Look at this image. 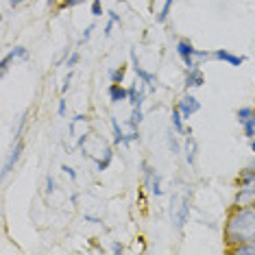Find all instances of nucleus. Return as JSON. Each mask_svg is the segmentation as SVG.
Segmentation results:
<instances>
[{"label":"nucleus","instance_id":"1","mask_svg":"<svg viewBox=\"0 0 255 255\" xmlns=\"http://www.w3.org/2000/svg\"><path fill=\"white\" fill-rule=\"evenodd\" d=\"M249 240H255V205L234 207L225 223V242L231 249Z\"/></svg>","mask_w":255,"mask_h":255},{"label":"nucleus","instance_id":"2","mask_svg":"<svg viewBox=\"0 0 255 255\" xmlns=\"http://www.w3.org/2000/svg\"><path fill=\"white\" fill-rule=\"evenodd\" d=\"M175 50H177V55H179V59L183 61V66L188 68V70H192V68H199L201 66V59H210L212 53L210 50H199V48H194V44L190 42V39H179L177 46H175Z\"/></svg>","mask_w":255,"mask_h":255},{"label":"nucleus","instance_id":"3","mask_svg":"<svg viewBox=\"0 0 255 255\" xmlns=\"http://www.w3.org/2000/svg\"><path fill=\"white\" fill-rule=\"evenodd\" d=\"M170 218H172V223H175V227L181 231L185 227V223H188V218H190V201H188V196H183L181 201L177 199H172L170 203Z\"/></svg>","mask_w":255,"mask_h":255},{"label":"nucleus","instance_id":"4","mask_svg":"<svg viewBox=\"0 0 255 255\" xmlns=\"http://www.w3.org/2000/svg\"><path fill=\"white\" fill-rule=\"evenodd\" d=\"M236 118L242 127V135L251 140L255 135V107H240L236 112Z\"/></svg>","mask_w":255,"mask_h":255},{"label":"nucleus","instance_id":"5","mask_svg":"<svg viewBox=\"0 0 255 255\" xmlns=\"http://www.w3.org/2000/svg\"><path fill=\"white\" fill-rule=\"evenodd\" d=\"M129 57H131V66H133V70H135V77L140 79L144 85H146L148 92H155V90H157V77H155L153 72H148L146 68H142V66H140V61H137V55H135V50H133V48H131Z\"/></svg>","mask_w":255,"mask_h":255},{"label":"nucleus","instance_id":"6","mask_svg":"<svg viewBox=\"0 0 255 255\" xmlns=\"http://www.w3.org/2000/svg\"><path fill=\"white\" fill-rule=\"evenodd\" d=\"M177 109L181 112V116L185 120H190L194 114H199L201 112V101L196 98L194 94H190V92H185V94L177 101Z\"/></svg>","mask_w":255,"mask_h":255},{"label":"nucleus","instance_id":"7","mask_svg":"<svg viewBox=\"0 0 255 255\" xmlns=\"http://www.w3.org/2000/svg\"><path fill=\"white\" fill-rule=\"evenodd\" d=\"M212 59L223 61V63L234 66V68H240L242 63L247 61V57L245 55H236V53H231V50H227V48H216V50H212Z\"/></svg>","mask_w":255,"mask_h":255},{"label":"nucleus","instance_id":"8","mask_svg":"<svg viewBox=\"0 0 255 255\" xmlns=\"http://www.w3.org/2000/svg\"><path fill=\"white\" fill-rule=\"evenodd\" d=\"M22 150H24V142H22V140H13V146H11L9 155H7V161H4V166H2V177H7L9 172L18 166V161L22 157Z\"/></svg>","mask_w":255,"mask_h":255},{"label":"nucleus","instance_id":"9","mask_svg":"<svg viewBox=\"0 0 255 255\" xmlns=\"http://www.w3.org/2000/svg\"><path fill=\"white\" fill-rule=\"evenodd\" d=\"M18 59H28V50L24 48V46H15V48H11L9 53L2 57V61H0V72H2V77L9 72L11 63L18 61Z\"/></svg>","mask_w":255,"mask_h":255},{"label":"nucleus","instance_id":"10","mask_svg":"<svg viewBox=\"0 0 255 255\" xmlns=\"http://www.w3.org/2000/svg\"><path fill=\"white\" fill-rule=\"evenodd\" d=\"M255 205V185H242L236 190L234 196V207H249Z\"/></svg>","mask_w":255,"mask_h":255},{"label":"nucleus","instance_id":"11","mask_svg":"<svg viewBox=\"0 0 255 255\" xmlns=\"http://www.w3.org/2000/svg\"><path fill=\"white\" fill-rule=\"evenodd\" d=\"M146 90H148V88L142 83L140 79H137L133 85H129V103H131V107H142V105H144Z\"/></svg>","mask_w":255,"mask_h":255},{"label":"nucleus","instance_id":"12","mask_svg":"<svg viewBox=\"0 0 255 255\" xmlns=\"http://www.w3.org/2000/svg\"><path fill=\"white\" fill-rule=\"evenodd\" d=\"M203 83H205V74H203L201 68H192V70L185 72V79H183L185 92L196 90V88H203Z\"/></svg>","mask_w":255,"mask_h":255},{"label":"nucleus","instance_id":"13","mask_svg":"<svg viewBox=\"0 0 255 255\" xmlns=\"http://www.w3.org/2000/svg\"><path fill=\"white\" fill-rule=\"evenodd\" d=\"M107 96L109 101L114 103H123V101H129V88H125L123 83H109L107 88Z\"/></svg>","mask_w":255,"mask_h":255},{"label":"nucleus","instance_id":"14","mask_svg":"<svg viewBox=\"0 0 255 255\" xmlns=\"http://www.w3.org/2000/svg\"><path fill=\"white\" fill-rule=\"evenodd\" d=\"M196 150H199V144H196V140L192 137V133H188V135H185V142H183V155H185V161H188V166H194Z\"/></svg>","mask_w":255,"mask_h":255},{"label":"nucleus","instance_id":"15","mask_svg":"<svg viewBox=\"0 0 255 255\" xmlns=\"http://www.w3.org/2000/svg\"><path fill=\"white\" fill-rule=\"evenodd\" d=\"M242 185H255V168L247 166L238 172L236 177V188H242Z\"/></svg>","mask_w":255,"mask_h":255},{"label":"nucleus","instance_id":"16","mask_svg":"<svg viewBox=\"0 0 255 255\" xmlns=\"http://www.w3.org/2000/svg\"><path fill=\"white\" fill-rule=\"evenodd\" d=\"M183 123H185V118L181 116V112H179V109L175 107V109H172V114H170V127L179 133V135H181V133H183V135L188 133V129H185V125H183Z\"/></svg>","mask_w":255,"mask_h":255},{"label":"nucleus","instance_id":"17","mask_svg":"<svg viewBox=\"0 0 255 255\" xmlns=\"http://www.w3.org/2000/svg\"><path fill=\"white\" fill-rule=\"evenodd\" d=\"M112 161H114V148H105V150H103V157L96 159V170L98 172H105L107 168L112 166Z\"/></svg>","mask_w":255,"mask_h":255},{"label":"nucleus","instance_id":"18","mask_svg":"<svg viewBox=\"0 0 255 255\" xmlns=\"http://www.w3.org/2000/svg\"><path fill=\"white\" fill-rule=\"evenodd\" d=\"M112 131H114V146L125 144L127 133L123 131V127H120V123H118V118H116V116H112Z\"/></svg>","mask_w":255,"mask_h":255},{"label":"nucleus","instance_id":"19","mask_svg":"<svg viewBox=\"0 0 255 255\" xmlns=\"http://www.w3.org/2000/svg\"><path fill=\"white\" fill-rule=\"evenodd\" d=\"M168 148L172 150V155H179V153H183V146H181V142H179V133L172 129H168Z\"/></svg>","mask_w":255,"mask_h":255},{"label":"nucleus","instance_id":"20","mask_svg":"<svg viewBox=\"0 0 255 255\" xmlns=\"http://www.w3.org/2000/svg\"><path fill=\"white\" fill-rule=\"evenodd\" d=\"M172 4H175V0H164V4H161L159 13L155 15V22L157 24H166V20L170 18V11H172Z\"/></svg>","mask_w":255,"mask_h":255},{"label":"nucleus","instance_id":"21","mask_svg":"<svg viewBox=\"0 0 255 255\" xmlns=\"http://www.w3.org/2000/svg\"><path fill=\"white\" fill-rule=\"evenodd\" d=\"M146 188L150 190V194H153V196H161V194H164V188H161V175L157 170H155V175L150 177V181L146 183Z\"/></svg>","mask_w":255,"mask_h":255},{"label":"nucleus","instance_id":"22","mask_svg":"<svg viewBox=\"0 0 255 255\" xmlns=\"http://www.w3.org/2000/svg\"><path fill=\"white\" fill-rule=\"evenodd\" d=\"M229 251L234 255H255V240L242 242V245H238V247H231Z\"/></svg>","mask_w":255,"mask_h":255},{"label":"nucleus","instance_id":"23","mask_svg":"<svg viewBox=\"0 0 255 255\" xmlns=\"http://www.w3.org/2000/svg\"><path fill=\"white\" fill-rule=\"evenodd\" d=\"M125 74H127V66L109 68V72H107V77H109V83H125Z\"/></svg>","mask_w":255,"mask_h":255},{"label":"nucleus","instance_id":"24","mask_svg":"<svg viewBox=\"0 0 255 255\" xmlns=\"http://www.w3.org/2000/svg\"><path fill=\"white\" fill-rule=\"evenodd\" d=\"M142 120H144L142 107H131V118H129V127H131V129H140Z\"/></svg>","mask_w":255,"mask_h":255},{"label":"nucleus","instance_id":"25","mask_svg":"<svg viewBox=\"0 0 255 255\" xmlns=\"http://www.w3.org/2000/svg\"><path fill=\"white\" fill-rule=\"evenodd\" d=\"M85 0H59V4H57V9L59 11H66V9H72V7H79V4H83Z\"/></svg>","mask_w":255,"mask_h":255},{"label":"nucleus","instance_id":"26","mask_svg":"<svg viewBox=\"0 0 255 255\" xmlns=\"http://www.w3.org/2000/svg\"><path fill=\"white\" fill-rule=\"evenodd\" d=\"M90 13L94 15V18H101V15H103V0H92Z\"/></svg>","mask_w":255,"mask_h":255},{"label":"nucleus","instance_id":"27","mask_svg":"<svg viewBox=\"0 0 255 255\" xmlns=\"http://www.w3.org/2000/svg\"><path fill=\"white\" fill-rule=\"evenodd\" d=\"M79 61H81V53H77V50H74V53H70V55H68V59H66V66H68V68H70V70H72V68L77 66Z\"/></svg>","mask_w":255,"mask_h":255},{"label":"nucleus","instance_id":"28","mask_svg":"<svg viewBox=\"0 0 255 255\" xmlns=\"http://www.w3.org/2000/svg\"><path fill=\"white\" fill-rule=\"evenodd\" d=\"M131 142H140V129H131L129 133H127V140H125V146Z\"/></svg>","mask_w":255,"mask_h":255},{"label":"nucleus","instance_id":"29","mask_svg":"<svg viewBox=\"0 0 255 255\" xmlns=\"http://www.w3.org/2000/svg\"><path fill=\"white\" fill-rule=\"evenodd\" d=\"M94 24H88V26H85V31L83 33H81V44H85V42H90V37H92V31H94Z\"/></svg>","mask_w":255,"mask_h":255},{"label":"nucleus","instance_id":"30","mask_svg":"<svg viewBox=\"0 0 255 255\" xmlns=\"http://www.w3.org/2000/svg\"><path fill=\"white\" fill-rule=\"evenodd\" d=\"M55 192V179L53 177H46V194H53Z\"/></svg>","mask_w":255,"mask_h":255},{"label":"nucleus","instance_id":"31","mask_svg":"<svg viewBox=\"0 0 255 255\" xmlns=\"http://www.w3.org/2000/svg\"><path fill=\"white\" fill-rule=\"evenodd\" d=\"M61 170H63V172H66V175H68V177H70V179H72V181H74V179H77V170H74V168H70V166H68V164H63V166H61Z\"/></svg>","mask_w":255,"mask_h":255},{"label":"nucleus","instance_id":"32","mask_svg":"<svg viewBox=\"0 0 255 255\" xmlns=\"http://www.w3.org/2000/svg\"><path fill=\"white\" fill-rule=\"evenodd\" d=\"M70 81H72V72H70V74H68V77H66V79H63V85H61V92H63V94H66V92H68V90H70Z\"/></svg>","mask_w":255,"mask_h":255},{"label":"nucleus","instance_id":"33","mask_svg":"<svg viewBox=\"0 0 255 255\" xmlns=\"http://www.w3.org/2000/svg\"><path fill=\"white\" fill-rule=\"evenodd\" d=\"M107 15H109V20H114V22H116V24H118V26L123 24V18H120V15L116 13V11H107Z\"/></svg>","mask_w":255,"mask_h":255},{"label":"nucleus","instance_id":"34","mask_svg":"<svg viewBox=\"0 0 255 255\" xmlns=\"http://www.w3.org/2000/svg\"><path fill=\"white\" fill-rule=\"evenodd\" d=\"M112 253H116V255H118V253H125L123 242H114V245H112Z\"/></svg>","mask_w":255,"mask_h":255},{"label":"nucleus","instance_id":"35","mask_svg":"<svg viewBox=\"0 0 255 255\" xmlns=\"http://www.w3.org/2000/svg\"><path fill=\"white\" fill-rule=\"evenodd\" d=\"M114 26H116V22H114V20H109V22H107V24H105V31H103V33H105V37H109V35H112Z\"/></svg>","mask_w":255,"mask_h":255},{"label":"nucleus","instance_id":"36","mask_svg":"<svg viewBox=\"0 0 255 255\" xmlns=\"http://www.w3.org/2000/svg\"><path fill=\"white\" fill-rule=\"evenodd\" d=\"M57 114H59L61 118H63V116H66V101H63V98L59 101V105H57Z\"/></svg>","mask_w":255,"mask_h":255},{"label":"nucleus","instance_id":"37","mask_svg":"<svg viewBox=\"0 0 255 255\" xmlns=\"http://www.w3.org/2000/svg\"><path fill=\"white\" fill-rule=\"evenodd\" d=\"M22 2H26V0H9V7H11V9H15V7H20Z\"/></svg>","mask_w":255,"mask_h":255},{"label":"nucleus","instance_id":"38","mask_svg":"<svg viewBox=\"0 0 255 255\" xmlns=\"http://www.w3.org/2000/svg\"><path fill=\"white\" fill-rule=\"evenodd\" d=\"M249 148H251V153H255V135L249 140Z\"/></svg>","mask_w":255,"mask_h":255},{"label":"nucleus","instance_id":"39","mask_svg":"<svg viewBox=\"0 0 255 255\" xmlns=\"http://www.w3.org/2000/svg\"><path fill=\"white\" fill-rule=\"evenodd\" d=\"M46 4H48V7H55V4H57V0H46Z\"/></svg>","mask_w":255,"mask_h":255}]
</instances>
